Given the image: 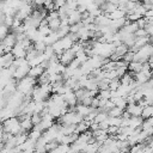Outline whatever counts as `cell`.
I'll use <instances>...</instances> for the list:
<instances>
[{
	"mask_svg": "<svg viewBox=\"0 0 153 153\" xmlns=\"http://www.w3.org/2000/svg\"><path fill=\"white\" fill-rule=\"evenodd\" d=\"M29 69H30V65H29V63H26V65H23V66H19V67H17V68L14 69V72H13L12 76H13L14 79L19 80V79L24 78L25 75H27V73H29Z\"/></svg>",
	"mask_w": 153,
	"mask_h": 153,
	"instance_id": "cell-1",
	"label": "cell"
},
{
	"mask_svg": "<svg viewBox=\"0 0 153 153\" xmlns=\"http://www.w3.org/2000/svg\"><path fill=\"white\" fill-rule=\"evenodd\" d=\"M74 57H75V54L73 53V50H72V49H66V50H63V53L59 56V61H60L61 63H63L65 66H67Z\"/></svg>",
	"mask_w": 153,
	"mask_h": 153,
	"instance_id": "cell-2",
	"label": "cell"
},
{
	"mask_svg": "<svg viewBox=\"0 0 153 153\" xmlns=\"http://www.w3.org/2000/svg\"><path fill=\"white\" fill-rule=\"evenodd\" d=\"M11 53L13 54L14 59H19V57H25L26 56V49L20 43H18V42L12 47Z\"/></svg>",
	"mask_w": 153,
	"mask_h": 153,
	"instance_id": "cell-3",
	"label": "cell"
},
{
	"mask_svg": "<svg viewBox=\"0 0 153 153\" xmlns=\"http://www.w3.org/2000/svg\"><path fill=\"white\" fill-rule=\"evenodd\" d=\"M126 110L131 115V116H140L142 108L137 103H128L126 106Z\"/></svg>",
	"mask_w": 153,
	"mask_h": 153,
	"instance_id": "cell-4",
	"label": "cell"
},
{
	"mask_svg": "<svg viewBox=\"0 0 153 153\" xmlns=\"http://www.w3.org/2000/svg\"><path fill=\"white\" fill-rule=\"evenodd\" d=\"M45 69L42 67V65H36V66H31L30 67V69H29V73H27V75H30V76H32V78H38L43 72H44Z\"/></svg>",
	"mask_w": 153,
	"mask_h": 153,
	"instance_id": "cell-5",
	"label": "cell"
},
{
	"mask_svg": "<svg viewBox=\"0 0 153 153\" xmlns=\"http://www.w3.org/2000/svg\"><path fill=\"white\" fill-rule=\"evenodd\" d=\"M93 110V108L92 106H90V105H84V104H78L76 103V105H75V111L78 112V114H80V115H82V116H86L90 111H92Z\"/></svg>",
	"mask_w": 153,
	"mask_h": 153,
	"instance_id": "cell-6",
	"label": "cell"
},
{
	"mask_svg": "<svg viewBox=\"0 0 153 153\" xmlns=\"http://www.w3.org/2000/svg\"><path fill=\"white\" fill-rule=\"evenodd\" d=\"M80 20H81V13H80L79 11L74 10V11H72V12L68 14V23H69V25L75 24V23H78V22H80Z\"/></svg>",
	"mask_w": 153,
	"mask_h": 153,
	"instance_id": "cell-7",
	"label": "cell"
},
{
	"mask_svg": "<svg viewBox=\"0 0 153 153\" xmlns=\"http://www.w3.org/2000/svg\"><path fill=\"white\" fill-rule=\"evenodd\" d=\"M60 42H61V45H62L63 50H66V49H71L72 45H73V43H74V41L71 38V36H69L68 33H67L66 36H63L62 38H60Z\"/></svg>",
	"mask_w": 153,
	"mask_h": 153,
	"instance_id": "cell-8",
	"label": "cell"
},
{
	"mask_svg": "<svg viewBox=\"0 0 153 153\" xmlns=\"http://www.w3.org/2000/svg\"><path fill=\"white\" fill-rule=\"evenodd\" d=\"M20 127H22L23 131H25V133H27L29 130H31L33 128V124H32L30 117H25V118L20 120Z\"/></svg>",
	"mask_w": 153,
	"mask_h": 153,
	"instance_id": "cell-9",
	"label": "cell"
},
{
	"mask_svg": "<svg viewBox=\"0 0 153 153\" xmlns=\"http://www.w3.org/2000/svg\"><path fill=\"white\" fill-rule=\"evenodd\" d=\"M57 39H60L59 38V36H57V33H56V31H51L49 35H47L45 37H44V43L47 44V45H51L54 42H56Z\"/></svg>",
	"mask_w": 153,
	"mask_h": 153,
	"instance_id": "cell-10",
	"label": "cell"
},
{
	"mask_svg": "<svg viewBox=\"0 0 153 153\" xmlns=\"http://www.w3.org/2000/svg\"><path fill=\"white\" fill-rule=\"evenodd\" d=\"M142 121H143V118L141 116H130L129 117L128 126L131 127V128H136V127H139V126L142 124Z\"/></svg>",
	"mask_w": 153,
	"mask_h": 153,
	"instance_id": "cell-11",
	"label": "cell"
},
{
	"mask_svg": "<svg viewBox=\"0 0 153 153\" xmlns=\"http://www.w3.org/2000/svg\"><path fill=\"white\" fill-rule=\"evenodd\" d=\"M147 43H149V36H148V35L142 36V37H136L135 43H134L133 45H135L136 48H141V47H143V45L147 44Z\"/></svg>",
	"mask_w": 153,
	"mask_h": 153,
	"instance_id": "cell-12",
	"label": "cell"
},
{
	"mask_svg": "<svg viewBox=\"0 0 153 153\" xmlns=\"http://www.w3.org/2000/svg\"><path fill=\"white\" fill-rule=\"evenodd\" d=\"M111 19H118V18H122V17H126V11H123L122 8L117 7L115 11H112L111 13L108 14Z\"/></svg>",
	"mask_w": 153,
	"mask_h": 153,
	"instance_id": "cell-13",
	"label": "cell"
},
{
	"mask_svg": "<svg viewBox=\"0 0 153 153\" xmlns=\"http://www.w3.org/2000/svg\"><path fill=\"white\" fill-rule=\"evenodd\" d=\"M141 68H142V63L139 61H130L128 63V71H130V72L136 73V72L141 71Z\"/></svg>",
	"mask_w": 153,
	"mask_h": 153,
	"instance_id": "cell-14",
	"label": "cell"
},
{
	"mask_svg": "<svg viewBox=\"0 0 153 153\" xmlns=\"http://www.w3.org/2000/svg\"><path fill=\"white\" fill-rule=\"evenodd\" d=\"M152 115H153V104H149V105L142 108V111H141V115H140V116L145 120V118L151 117Z\"/></svg>",
	"mask_w": 153,
	"mask_h": 153,
	"instance_id": "cell-15",
	"label": "cell"
},
{
	"mask_svg": "<svg viewBox=\"0 0 153 153\" xmlns=\"http://www.w3.org/2000/svg\"><path fill=\"white\" fill-rule=\"evenodd\" d=\"M127 51H128V47L122 42L121 44H118V45H116V47H115V51H114V53H116L117 55H120V56L122 57Z\"/></svg>",
	"mask_w": 153,
	"mask_h": 153,
	"instance_id": "cell-16",
	"label": "cell"
},
{
	"mask_svg": "<svg viewBox=\"0 0 153 153\" xmlns=\"http://www.w3.org/2000/svg\"><path fill=\"white\" fill-rule=\"evenodd\" d=\"M60 25H61V20H60V18L51 19V20L48 22V26L50 27L51 31H56V30L60 27Z\"/></svg>",
	"mask_w": 153,
	"mask_h": 153,
	"instance_id": "cell-17",
	"label": "cell"
},
{
	"mask_svg": "<svg viewBox=\"0 0 153 153\" xmlns=\"http://www.w3.org/2000/svg\"><path fill=\"white\" fill-rule=\"evenodd\" d=\"M45 82H50L49 81V73L47 71H44L38 78H37V84L38 85H42V84H45Z\"/></svg>",
	"mask_w": 153,
	"mask_h": 153,
	"instance_id": "cell-18",
	"label": "cell"
},
{
	"mask_svg": "<svg viewBox=\"0 0 153 153\" xmlns=\"http://www.w3.org/2000/svg\"><path fill=\"white\" fill-rule=\"evenodd\" d=\"M97 97H98L99 99H100V98H104V99H110V97H111V91H110L109 88L100 90V91H98Z\"/></svg>",
	"mask_w": 153,
	"mask_h": 153,
	"instance_id": "cell-19",
	"label": "cell"
},
{
	"mask_svg": "<svg viewBox=\"0 0 153 153\" xmlns=\"http://www.w3.org/2000/svg\"><path fill=\"white\" fill-rule=\"evenodd\" d=\"M122 112H123V110L115 105L114 108H111V109L108 110V116H121Z\"/></svg>",
	"mask_w": 153,
	"mask_h": 153,
	"instance_id": "cell-20",
	"label": "cell"
},
{
	"mask_svg": "<svg viewBox=\"0 0 153 153\" xmlns=\"http://www.w3.org/2000/svg\"><path fill=\"white\" fill-rule=\"evenodd\" d=\"M120 85H121V81H120L118 78L111 79V80L109 81V90H110V91H115V90H117V87H118Z\"/></svg>",
	"mask_w": 153,
	"mask_h": 153,
	"instance_id": "cell-21",
	"label": "cell"
},
{
	"mask_svg": "<svg viewBox=\"0 0 153 153\" xmlns=\"http://www.w3.org/2000/svg\"><path fill=\"white\" fill-rule=\"evenodd\" d=\"M106 118H108V112H106V111H98L93 121L99 123V122H103V121L106 120Z\"/></svg>",
	"mask_w": 153,
	"mask_h": 153,
	"instance_id": "cell-22",
	"label": "cell"
},
{
	"mask_svg": "<svg viewBox=\"0 0 153 153\" xmlns=\"http://www.w3.org/2000/svg\"><path fill=\"white\" fill-rule=\"evenodd\" d=\"M27 135H29V137H30V139H32V140L37 141V139H38V137H41V135H42V131H41V130H38V129H35V128H32Z\"/></svg>",
	"mask_w": 153,
	"mask_h": 153,
	"instance_id": "cell-23",
	"label": "cell"
},
{
	"mask_svg": "<svg viewBox=\"0 0 153 153\" xmlns=\"http://www.w3.org/2000/svg\"><path fill=\"white\" fill-rule=\"evenodd\" d=\"M146 11H147V10L145 8V6H143L142 4H140V2L134 7V12H135V13H137V14H140L141 17H143V16H145Z\"/></svg>",
	"mask_w": 153,
	"mask_h": 153,
	"instance_id": "cell-24",
	"label": "cell"
},
{
	"mask_svg": "<svg viewBox=\"0 0 153 153\" xmlns=\"http://www.w3.org/2000/svg\"><path fill=\"white\" fill-rule=\"evenodd\" d=\"M33 47H35V49H36L38 53H43L44 49H45V47H47V44L44 43V41H38V42H35Z\"/></svg>",
	"mask_w": 153,
	"mask_h": 153,
	"instance_id": "cell-25",
	"label": "cell"
},
{
	"mask_svg": "<svg viewBox=\"0 0 153 153\" xmlns=\"http://www.w3.org/2000/svg\"><path fill=\"white\" fill-rule=\"evenodd\" d=\"M37 30H38L43 36H47V35H49V33L51 32V30H50V27H49L48 25H39Z\"/></svg>",
	"mask_w": 153,
	"mask_h": 153,
	"instance_id": "cell-26",
	"label": "cell"
},
{
	"mask_svg": "<svg viewBox=\"0 0 153 153\" xmlns=\"http://www.w3.org/2000/svg\"><path fill=\"white\" fill-rule=\"evenodd\" d=\"M8 33V26L5 24H0V41Z\"/></svg>",
	"mask_w": 153,
	"mask_h": 153,
	"instance_id": "cell-27",
	"label": "cell"
},
{
	"mask_svg": "<svg viewBox=\"0 0 153 153\" xmlns=\"http://www.w3.org/2000/svg\"><path fill=\"white\" fill-rule=\"evenodd\" d=\"M66 7H68L69 10H76L78 7V2L76 0H66Z\"/></svg>",
	"mask_w": 153,
	"mask_h": 153,
	"instance_id": "cell-28",
	"label": "cell"
},
{
	"mask_svg": "<svg viewBox=\"0 0 153 153\" xmlns=\"http://www.w3.org/2000/svg\"><path fill=\"white\" fill-rule=\"evenodd\" d=\"M133 56H134V53H133V51H130V50H128V51L122 56V60L129 63L130 61H133Z\"/></svg>",
	"mask_w": 153,
	"mask_h": 153,
	"instance_id": "cell-29",
	"label": "cell"
},
{
	"mask_svg": "<svg viewBox=\"0 0 153 153\" xmlns=\"http://www.w3.org/2000/svg\"><path fill=\"white\" fill-rule=\"evenodd\" d=\"M106 131H108L109 135H116L117 131H118V126H109Z\"/></svg>",
	"mask_w": 153,
	"mask_h": 153,
	"instance_id": "cell-30",
	"label": "cell"
},
{
	"mask_svg": "<svg viewBox=\"0 0 153 153\" xmlns=\"http://www.w3.org/2000/svg\"><path fill=\"white\" fill-rule=\"evenodd\" d=\"M134 35H135V37H142V36H146V35H147V31H146L143 27H139V29L134 32Z\"/></svg>",
	"mask_w": 153,
	"mask_h": 153,
	"instance_id": "cell-31",
	"label": "cell"
},
{
	"mask_svg": "<svg viewBox=\"0 0 153 153\" xmlns=\"http://www.w3.org/2000/svg\"><path fill=\"white\" fill-rule=\"evenodd\" d=\"M18 43H20V44H22V45H23V47H24V48H25L26 50H27V49L30 48V45H31V41H30V39H29L27 37H25V38H24L23 41L18 42Z\"/></svg>",
	"mask_w": 153,
	"mask_h": 153,
	"instance_id": "cell-32",
	"label": "cell"
},
{
	"mask_svg": "<svg viewBox=\"0 0 153 153\" xmlns=\"http://www.w3.org/2000/svg\"><path fill=\"white\" fill-rule=\"evenodd\" d=\"M43 53L47 55V57H48V59H49V57H50L53 54H55V53H54V49H53V47H51V45H47Z\"/></svg>",
	"mask_w": 153,
	"mask_h": 153,
	"instance_id": "cell-33",
	"label": "cell"
},
{
	"mask_svg": "<svg viewBox=\"0 0 153 153\" xmlns=\"http://www.w3.org/2000/svg\"><path fill=\"white\" fill-rule=\"evenodd\" d=\"M13 19H14L13 16H6V17H5V20H4V24L7 25L8 27H11V25H12V23H13Z\"/></svg>",
	"mask_w": 153,
	"mask_h": 153,
	"instance_id": "cell-34",
	"label": "cell"
},
{
	"mask_svg": "<svg viewBox=\"0 0 153 153\" xmlns=\"http://www.w3.org/2000/svg\"><path fill=\"white\" fill-rule=\"evenodd\" d=\"M92 98L93 97H88V96H85L79 103H81V104H84V105H91V102H92Z\"/></svg>",
	"mask_w": 153,
	"mask_h": 153,
	"instance_id": "cell-35",
	"label": "cell"
},
{
	"mask_svg": "<svg viewBox=\"0 0 153 153\" xmlns=\"http://www.w3.org/2000/svg\"><path fill=\"white\" fill-rule=\"evenodd\" d=\"M54 5H55V8L59 10L60 7H62L65 4H66V0H53Z\"/></svg>",
	"mask_w": 153,
	"mask_h": 153,
	"instance_id": "cell-36",
	"label": "cell"
},
{
	"mask_svg": "<svg viewBox=\"0 0 153 153\" xmlns=\"http://www.w3.org/2000/svg\"><path fill=\"white\" fill-rule=\"evenodd\" d=\"M136 23H137V26H139V27H143V26L146 25V23H147L146 17H141V18H139V19L136 20Z\"/></svg>",
	"mask_w": 153,
	"mask_h": 153,
	"instance_id": "cell-37",
	"label": "cell"
},
{
	"mask_svg": "<svg viewBox=\"0 0 153 153\" xmlns=\"http://www.w3.org/2000/svg\"><path fill=\"white\" fill-rule=\"evenodd\" d=\"M108 127H109V122H108V120H104L103 122H99V128H102V129L106 130V129H108Z\"/></svg>",
	"mask_w": 153,
	"mask_h": 153,
	"instance_id": "cell-38",
	"label": "cell"
},
{
	"mask_svg": "<svg viewBox=\"0 0 153 153\" xmlns=\"http://www.w3.org/2000/svg\"><path fill=\"white\" fill-rule=\"evenodd\" d=\"M76 11H79L80 13H82V12L87 11V8H86V6H85V5H78V7H76Z\"/></svg>",
	"mask_w": 153,
	"mask_h": 153,
	"instance_id": "cell-39",
	"label": "cell"
},
{
	"mask_svg": "<svg viewBox=\"0 0 153 153\" xmlns=\"http://www.w3.org/2000/svg\"><path fill=\"white\" fill-rule=\"evenodd\" d=\"M5 17H6V14H5V13H4L2 11H0V24H4Z\"/></svg>",
	"mask_w": 153,
	"mask_h": 153,
	"instance_id": "cell-40",
	"label": "cell"
},
{
	"mask_svg": "<svg viewBox=\"0 0 153 153\" xmlns=\"http://www.w3.org/2000/svg\"><path fill=\"white\" fill-rule=\"evenodd\" d=\"M106 0H93V2L96 4V5H98V6H100L102 4H104Z\"/></svg>",
	"mask_w": 153,
	"mask_h": 153,
	"instance_id": "cell-41",
	"label": "cell"
},
{
	"mask_svg": "<svg viewBox=\"0 0 153 153\" xmlns=\"http://www.w3.org/2000/svg\"><path fill=\"white\" fill-rule=\"evenodd\" d=\"M108 2H111V4H114V5H117L118 6V2H120V0H106Z\"/></svg>",
	"mask_w": 153,
	"mask_h": 153,
	"instance_id": "cell-42",
	"label": "cell"
},
{
	"mask_svg": "<svg viewBox=\"0 0 153 153\" xmlns=\"http://www.w3.org/2000/svg\"><path fill=\"white\" fill-rule=\"evenodd\" d=\"M4 54H5V51H4V45L0 43V56L4 55Z\"/></svg>",
	"mask_w": 153,
	"mask_h": 153,
	"instance_id": "cell-43",
	"label": "cell"
}]
</instances>
